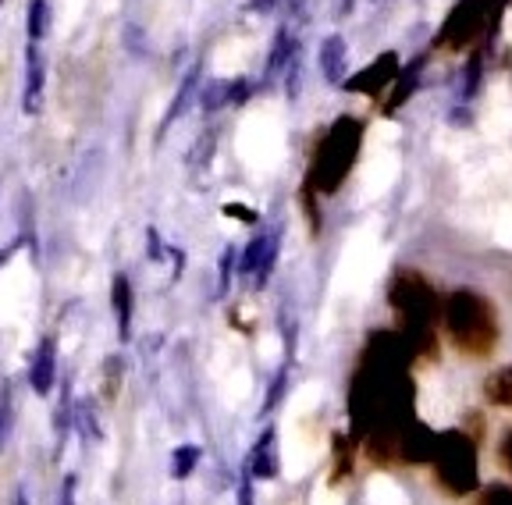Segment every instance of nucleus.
<instances>
[{"instance_id": "obj_1", "label": "nucleus", "mask_w": 512, "mask_h": 505, "mask_svg": "<svg viewBox=\"0 0 512 505\" xmlns=\"http://www.w3.org/2000/svg\"><path fill=\"white\" fill-rule=\"evenodd\" d=\"M445 328L466 356H488L495 349L498 324L491 303L470 289H459L445 299Z\"/></svg>"}, {"instance_id": "obj_2", "label": "nucleus", "mask_w": 512, "mask_h": 505, "mask_svg": "<svg viewBox=\"0 0 512 505\" xmlns=\"http://www.w3.org/2000/svg\"><path fill=\"white\" fill-rule=\"evenodd\" d=\"M434 477H438L441 491L448 495H470L480 488V459H477V438L466 431H441L438 445H434Z\"/></svg>"}, {"instance_id": "obj_3", "label": "nucleus", "mask_w": 512, "mask_h": 505, "mask_svg": "<svg viewBox=\"0 0 512 505\" xmlns=\"http://www.w3.org/2000/svg\"><path fill=\"white\" fill-rule=\"evenodd\" d=\"M392 299L399 306L402 321H406V331H409V345L420 349V353H434V313H438V299H434V289L427 285L424 278H416V274H402L395 278V289H392Z\"/></svg>"}, {"instance_id": "obj_4", "label": "nucleus", "mask_w": 512, "mask_h": 505, "mask_svg": "<svg viewBox=\"0 0 512 505\" xmlns=\"http://www.w3.org/2000/svg\"><path fill=\"white\" fill-rule=\"evenodd\" d=\"M495 11H498L495 0H459V8L448 15L445 29L438 33L434 47L459 50V47H466V43H473L488 29V22H495Z\"/></svg>"}, {"instance_id": "obj_5", "label": "nucleus", "mask_w": 512, "mask_h": 505, "mask_svg": "<svg viewBox=\"0 0 512 505\" xmlns=\"http://www.w3.org/2000/svg\"><path fill=\"white\" fill-rule=\"evenodd\" d=\"M360 150V125L356 121H338L335 132L328 136V146L320 153V171H324V189H335L345 175H349L352 161Z\"/></svg>"}, {"instance_id": "obj_6", "label": "nucleus", "mask_w": 512, "mask_h": 505, "mask_svg": "<svg viewBox=\"0 0 512 505\" xmlns=\"http://www.w3.org/2000/svg\"><path fill=\"white\" fill-rule=\"evenodd\" d=\"M43 97H47V61H43L40 47L29 43L25 50V93H22V111L25 114H40Z\"/></svg>"}, {"instance_id": "obj_7", "label": "nucleus", "mask_w": 512, "mask_h": 505, "mask_svg": "<svg viewBox=\"0 0 512 505\" xmlns=\"http://www.w3.org/2000/svg\"><path fill=\"white\" fill-rule=\"evenodd\" d=\"M274 260H278V235L274 232L256 235V239L246 246V253H242L239 271L249 274V278H256V285H264L267 274H271V267H274Z\"/></svg>"}, {"instance_id": "obj_8", "label": "nucleus", "mask_w": 512, "mask_h": 505, "mask_svg": "<svg viewBox=\"0 0 512 505\" xmlns=\"http://www.w3.org/2000/svg\"><path fill=\"white\" fill-rule=\"evenodd\" d=\"M29 381H32V392L36 395H50L57 385V342L54 338H40L36 345V356L29 363Z\"/></svg>"}, {"instance_id": "obj_9", "label": "nucleus", "mask_w": 512, "mask_h": 505, "mask_svg": "<svg viewBox=\"0 0 512 505\" xmlns=\"http://www.w3.org/2000/svg\"><path fill=\"white\" fill-rule=\"evenodd\" d=\"M246 473L256 477V481H274L278 477V431L267 427L256 445L249 449V463H246Z\"/></svg>"}, {"instance_id": "obj_10", "label": "nucleus", "mask_w": 512, "mask_h": 505, "mask_svg": "<svg viewBox=\"0 0 512 505\" xmlns=\"http://www.w3.org/2000/svg\"><path fill=\"white\" fill-rule=\"evenodd\" d=\"M434 445H438V434H434L427 424H416V420H409V424L402 427L399 449H402V459H409V463H431Z\"/></svg>"}, {"instance_id": "obj_11", "label": "nucleus", "mask_w": 512, "mask_h": 505, "mask_svg": "<svg viewBox=\"0 0 512 505\" xmlns=\"http://www.w3.org/2000/svg\"><path fill=\"white\" fill-rule=\"evenodd\" d=\"M399 57L388 50V54H381L377 57V65L374 68H367V72H360L356 79H349V82H342V86H349V89H356V93H381L388 82H395L399 79Z\"/></svg>"}, {"instance_id": "obj_12", "label": "nucleus", "mask_w": 512, "mask_h": 505, "mask_svg": "<svg viewBox=\"0 0 512 505\" xmlns=\"http://www.w3.org/2000/svg\"><path fill=\"white\" fill-rule=\"evenodd\" d=\"M111 306L114 317H118L121 342H128V335H132V281L125 274H114L111 278Z\"/></svg>"}, {"instance_id": "obj_13", "label": "nucleus", "mask_w": 512, "mask_h": 505, "mask_svg": "<svg viewBox=\"0 0 512 505\" xmlns=\"http://www.w3.org/2000/svg\"><path fill=\"white\" fill-rule=\"evenodd\" d=\"M345 54H349V47H345L342 36H328V40L320 43V72H324V79L331 86H342L345 82Z\"/></svg>"}, {"instance_id": "obj_14", "label": "nucleus", "mask_w": 512, "mask_h": 505, "mask_svg": "<svg viewBox=\"0 0 512 505\" xmlns=\"http://www.w3.org/2000/svg\"><path fill=\"white\" fill-rule=\"evenodd\" d=\"M484 399L495 402V406L512 409V367H502L495 374H488L484 381Z\"/></svg>"}, {"instance_id": "obj_15", "label": "nucleus", "mask_w": 512, "mask_h": 505, "mask_svg": "<svg viewBox=\"0 0 512 505\" xmlns=\"http://www.w3.org/2000/svg\"><path fill=\"white\" fill-rule=\"evenodd\" d=\"M200 459H203L200 445H178V449L171 452V477H175V481H189L192 470L200 466Z\"/></svg>"}, {"instance_id": "obj_16", "label": "nucleus", "mask_w": 512, "mask_h": 505, "mask_svg": "<svg viewBox=\"0 0 512 505\" xmlns=\"http://www.w3.org/2000/svg\"><path fill=\"white\" fill-rule=\"evenodd\" d=\"M50 29V4L47 0H29V11H25V33L29 43H40Z\"/></svg>"}, {"instance_id": "obj_17", "label": "nucleus", "mask_w": 512, "mask_h": 505, "mask_svg": "<svg viewBox=\"0 0 512 505\" xmlns=\"http://www.w3.org/2000/svg\"><path fill=\"white\" fill-rule=\"evenodd\" d=\"M11 420H15V402H11V385L4 381V377H0V452L8 449Z\"/></svg>"}, {"instance_id": "obj_18", "label": "nucleus", "mask_w": 512, "mask_h": 505, "mask_svg": "<svg viewBox=\"0 0 512 505\" xmlns=\"http://www.w3.org/2000/svg\"><path fill=\"white\" fill-rule=\"evenodd\" d=\"M480 505H512V488L509 484H488L480 495Z\"/></svg>"}, {"instance_id": "obj_19", "label": "nucleus", "mask_w": 512, "mask_h": 505, "mask_svg": "<svg viewBox=\"0 0 512 505\" xmlns=\"http://www.w3.org/2000/svg\"><path fill=\"white\" fill-rule=\"evenodd\" d=\"M57 505H75V477H64L57 491Z\"/></svg>"}, {"instance_id": "obj_20", "label": "nucleus", "mask_w": 512, "mask_h": 505, "mask_svg": "<svg viewBox=\"0 0 512 505\" xmlns=\"http://www.w3.org/2000/svg\"><path fill=\"white\" fill-rule=\"evenodd\" d=\"M498 459H502V466L512 473V431H505L502 445H498Z\"/></svg>"}, {"instance_id": "obj_21", "label": "nucleus", "mask_w": 512, "mask_h": 505, "mask_svg": "<svg viewBox=\"0 0 512 505\" xmlns=\"http://www.w3.org/2000/svg\"><path fill=\"white\" fill-rule=\"evenodd\" d=\"M281 385H285V370H281V374L274 377V385H271V392H267L264 409H274V406H278V399H281Z\"/></svg>"}, {"instance_id": "obj_22", "label": "nucleus", "mask_w": 512, "mask_h": 505, "mask_svg": "<svg viewBox=\"0 0 512 505\" xmlns=\"http://www.w3.org/2000/svg\"><path fill=\"white\" fill-rule=\"evenodd\" d=\"M232 267H235V249L228 246L221 257V285H228V278H232Z\"/></svg>"}, {"instance_id": "obj_23", "label": "nucleus", "mask_w": 512, "mask_h": 505, "mask_svg": "<svg viewBox=\"0 0 512 505\" xmlns=\"http://www.w3.org/2000/svg\"><path fill=\"white\" fill-rule=\"evenodd\" d=\"M249 481H253V477H242V484H239V505H253V495H249Z\"/></svg>"}, {"instance_id": "obj_24", "label": "nucleus", "mask_w": 512, "mask_h": 505, "mask_svg": "<svg viewBox=\"0 0 512 505\" xmlns=\"http://www.w3.org/2000/svg\"><path fill=\"white\" fill-rule=\"evenodd\" d=\"M15 505H29V498H25V491H15Z\"/></svg>"}]
</instances>
